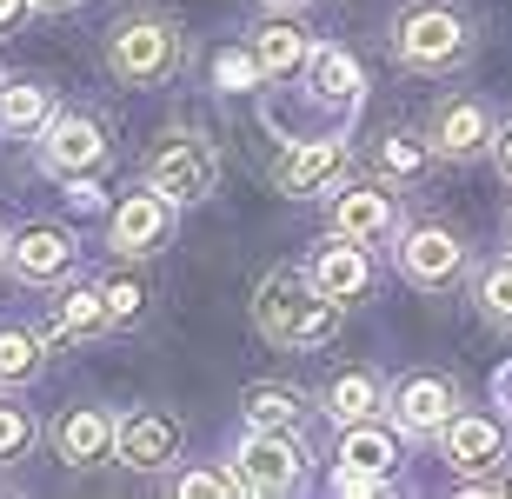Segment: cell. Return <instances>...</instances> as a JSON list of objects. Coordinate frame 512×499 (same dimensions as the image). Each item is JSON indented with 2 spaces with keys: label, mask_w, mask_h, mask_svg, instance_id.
<instances>
[{
  "label": "cell",
  "mask_w": 512,
  "mask_h": 499,
  "mask_svg": "<svg viewBox=\"0 0 512 499\" xmlns=\"http://www.w3.org/2000/svg\"><path fill=\"white\" fill-rule=\"evenodd\" d=\"M479 307H486V320H506L512 327V260L479 280Z\"/></svg>",
  "instance_id": "26"
},
{
  "label": "cell",
  "mask_w": 512,
  "mask_h": 499,
  "mask_svg": "<svg viewBox=\"0 0 512 499\" xmlns=\"http://www.w3.org/2000/svg\"><path fill=\"white\" fill-rule=\"evenodd\" d=\"M47 167L54 173H87V167H100V154H107V140H100V127L87 114H60L54 127H47Z\"/></svg>",
  "instance_id": "7"
},
{
  "label": "cell",
  "mask_w": 512,
  "mask_h": 499,
  "mask_svg": "<svg viewBox=\"0 0 512 499\" xmlns=\"http://www.w3.org/2000/svg\"><path fill=\"white\" fill-rule=\"evenodd\" d=\"M40 7H67V0H40Z\"/></svg>",
  "instance_id": "36"
},
{
  "label": "cell",
  "mask_w": 512,
  "mask_h": 499,
  "mask_svg": "<svg viewBox=\"0 0 512 499\" xmlns=\"http://www.w3.org/2000/svg\"><path fill=\"white\" fill-rule=\"evenodd\" d=\"M167 240V193H133L114 213V247L120 253H153Z\"/></svg>",
  "instance_id": "8"
},
{
  "label": "cell",
  "mask_w": 512,
  "mask_h": 499,
  "mask_svg": "<svg viewBox=\"0 0 512 499\" xmlns=\"http://www.w3.org/2000/svg\"><path fill=\"white\" fill-rule=\"evenodd\" d=\"M333 227H340L346 240H380V233L393 227V200H386V193H373V187L340 193V207H333Z\"/></svg>",
  "instance_id": "17"
},
{
  "label": "cell",
  "mask_w": 512,
  "mask_h": 499,
  "mask_svg": "<svg viewBox=\"0 0 512 499\" xmlns=\"http://www.w3.org/2000/svg\"><path fill=\"white\" fill-rule=\"evenodd\" d=\"M107 60H114L120 80L153 87V80L173 74V60H180V34H173V27H160V20H133V27H120V34H114Z\"/></svg>",
  "instance_id": "3"
},
{
  "label": "cell",
  "mask_w": 512,
  "mask_h": 499,
  "mask_svg": "<svg viewBox=\"0 0 512 499\" xmlns=\"http://www.w3.org/2000/svg\"><path fill=\"white\" fill-rule=\"evenodd\" d=\"M313 94L333 100V107H353V100H360V67H353L340 47H320V54H313Z\"/></svg>",
  "instance_id": "18"
},
{
  "label": "cell",
  "mask_w": 512,
  "mask_h": 499,
  "mask_svg": "<svg viewBox=\"0 0 512 499\" xmlns=\"http://www.w3.org/2000/svg\"><path fill=\"white\" fill-rule=\"evenodd\" d=\"M7 260H14L20 280H54V273H67V260H74V240L54 233V227H27V233H14Z\"/></svg>",
  "instance_id": "9"
},
{
  "label": "cell",
  "mask_w": 512,
  "mask_h": 499,
  "mask_svg": "<svg viewBox=\"0 0 512 499\" xmlns=\"http://www.w3.org/2000/svg\"><path fill=\"white\" fill-rule=\"evenodd\" d=\"M499 453H506V440L493 420H446V460L459 473H486V466H499Z\"/></svg>",
  "instance_id": "14"
},
{
  "label": "cell",
  "mask_w": 512,
  "mask_h": 499,
  "mask_svg": "<svg viewBox=\"0 0 512 499\" xmlns=\"http://www.w3.org/2000/svg\"><path fill=\"white\" fill-rule=\"evenodd\" d=\"M0 127H7V134H34V127H47V94L27 87V80L0 87Z\"/></svg>",
  "instance_id": "21"
},
{
  "label": "cell",
  "mask_w": 512,
  "mask_h": 499,
  "mask_svg": "<svg viewBox=\"0 0 512 499\" xmlns=\"http://www.w3.org/2000/svg\"><path fill=\"white\" fill-rule=\"evenodd\" d=\"M27 14V0H0V27H7V20H20Z\"/></svg>",
  "instance_id": "33"
},
{
  "label": "cell",
  "mask_w": 512,
  "mask_h": 499,
  "mask_svg": "<svg viewBox=\"0 0 512 499\" xmlns=\"http://www.w3.org/2000/svg\"><path fill=\"white\" fill-rule=\"evenodd\" d=\"M340 466L346 473H373V480H386V473H393V440L360 420L353 433H346V446H340Z\"/></svg>",
  "instance_id": "20"
},
{
  "label": "cell",
  "mask_w": 512,
  "mask_h": 499,
  "mask_svg": "<svg viewBox=\"0 0 512 499\" xmlns=\"http://www.w3.org/2000/svg\"><path fill=\"white\" fill-rule=\"evenodd\" d=\"M147 180H153V193H167V200H200V193H213V180H220V154H213L200 134H167L160 154L147 160Z\"/></svg>",
  "instance_id": "2"
},
{
  "label": "cell",
  "mask_w": 512,
  "mask_h": 499,
  "mask_svg": "<svg viewBox=\"0 0 512 499\" xmlns=\"http://www.w3.org/2000/svg\"><path fill=\"white\" fill-rule=\"evenodd\" d=\"M54 446H60V460H67V466H94V460H107V453H114V420H107V413H94V406H80V413H67V420H60Z\"/></svg>",
  "instance_id": "10"
},
{
  "label": "cell",
  "mask_w": 512,
  "mask_h": 499,
  "mask_svg": "<svg viewBox=\"0 0 512 499\" xmlns=\"http://www.w3.org/2000/svg\"><path fill=\"white\" fill-rule=\"evenodd\" d=\"M466 47V27H459L446 7H426L399 27V60H413V67H446V60Z\"/></svg>",
  "instance_id": "5"
},
{
  "label": "cell",
  "mask_w": 512,
  "mask_h": 499,
  "mask_svg": "<svg viewBox=\"0 0 512 499\" xmlns=\"http://www.w3.org/2000/svg\"><path fill=\"white\" fill-rule=\"evenodd\" d=\"M300 60H306V40L293 34V27H266L260 34V67L266 74H293Z\"/></svg>",
  "instance_id": "24"
},
{
  "label": "cell",
  "mask_w": 512,
  "mask_h": 499,
  "mask_svg": "<svg viewBox=\"0 0 512 499\" xmlns=\"http://www.w3.org/2000/svg\"><path fill=\"white\" fill-rule=\"evenodd\" d=\"M180 493H227V480H220V473H187V480H180Z\"/></svg>",
  "instance_id": "31"
},
{
  "label": "cell",
  "mask_w": 512,
  "mask_h": 499,
  "mask_svg": "<svg viewBox=\"0 0 512 499\" xmlns=\"http://www.w3.org/2000/svg\"><path fill=\"white\" fill-rule=\"evenodd\" d=\"M493 393H499V406H512V366H499V380H493Z\"/></svg>",
  "instance_id": "32"
},
{
  "label": "cell",
  "mask_w": 512,
  "mask_h": 499,
  "mask_svg": "<svg viewBox=\"0 0 512 499\" xmlns=\"http://www.w3.org/2000/svg\"><path fill=\"white\" fill-rule=\"evenodd\" d=\"M27 440H34V420H27L20 406H0V460H20Z\"/></svg>",
  "instance_id": "28"
},
{
  "label": "cell",
  "mask_w": 512,
  "mask_h": 499,
  "mask_svg": "<svg viewBox=\"0 0 512 499\" xmlns=\"http://www.w3.org/2000/svg\"><path fill=\"white\" fill-rule=\"evenodd\" d=\"M260 327L280 346H326L340 333V300L313 287V273H273L260 287Z\"/></svg>",
  "instance_id": "1"
},
{
  "label": "cell",
  "mask_w": 512,
  "mask_h": 499,
  "mask_svg": "<svg viewBox=\"0 0 512 499\" xmlns=\"http://www.w3.org/2000/svg\"><path fill=\"white\" fill-rule=\"evenodd\" d=\"M247 420L266 426V433H286V426L300 420V393H286V386H253L247 393Z\"/></svg>",
  "instance_id": "23"
},
{
  "label": "cell",
  "mask_w": 512,
  "mask_h": 499,
  "mask_svg": "<svg viewBox=\"0 0 512 499\" xmlns=\"http://www.w3.org/2000/svg\"><path fill=\"white\" fill-rule=\"evenodd\" d=\"M433 134H439V154L466 160V154H479V147L493 140V120H486V107H479V100H446V107H439V120H433Z\"/></svg>",
  "instance_id": "12"
},
{
  "label": "cell",
  "mask_w": 512,
  "mask_h": 499,
  "mask_svg": "<svg viewBox=\"0 0 512 499\" xmlns=\"http://www.w3.org/2000/svg\"><path fill=\"white\" fill-rule=\"evenodd\" d=\"M380 167L399 173V180H413V173L426 167V147H419V140H406V134H393V140L380 147Z\"/></svg>",
  "instance_id": "27"
},
{
  "label": "cell",
  "mask_w": 512,
  "mask_h": 499,
  "mask_svg": "<svg viewBox=\"0 0 512 499\" xmlns=\"http://www.w3.org/2000/svg\"><path fill=\"white\" fill-rule=\"evenodd\" d=\"M499 167H506V180H512V127H506V140H499Z\"/></svg>",
  "instance_id": "34"
},
{
  "label": "cell",
  "mask_w": 512,
  "mask_h": 499,
  "mask_svg": "<svg viewBox=\"0 0 512 499\" xmlns=\"http://www.w3.org/2000/svg\"><path fill=\"white\" fill-rule=\"evenodd\" d=\"M313 287L333 293V300H353V293H366V253L353 247L340 233V247H326L320 260H313Z\"/></svg>",
  "instance_id": "16"
},
{
  "label": "cell",
  "mask_w": 512,
  "mask_h": 499,
  "mask_svg": "<svg viewBox=\"0 0 512 499\" xmlns=\"http://www.w3.org/2000/svg\"><path fill=\"white\" fill-rule=\"evenodd\" d=\"M399 267L413 273L419 287H439V280H453L459 273V240L453 233H439V227H419L406 247H399Z\"/></svg>",
  "instance_id": "11"
},
{
  "label": "cell",
  "mask_w": 512,
  "mask_h": 499,
  "mask_svg": "<svg viewBox=\"0 0 512 499\" xmlns=\"http://www.w3.org/2000/svg\"><path fill=\"white\" fill-rule=\"evenodd\" d=\"M266 7H300V0H266Z\"/></svg>",
  "instance_id": "35"
},
{
  "label": "cell",
  "mask_w": 512,
  "mask_h": 499,
  "mask_svg": "<svg viewBox=\"0 0 512 499\" xmlns=\"http://www.w3.org/2000/svg\"><path fill=\"white\" fill-rule=\"evenodd\" d=\"M393 413H399L406 433H439V426L453 420V386L446 380H406L399 400H393Z\"/></svg>",
  "instance_id": "13"
},
{
  "label": "cell",
  "mask_w": 512,
  "mask_h": 499,
  "mask_svg": "<svg viewBox=\"0 0 512 499\" xmlns=\"http://www.w3.org/2000/svg\"><path fill=\"white\" fill-rule=\"evenodd\" d=\"M34 366H40V346H34V333L7 327V333H0V380H27Z\"/></svg>",
  "instance_id": "25"
},
{
  "label": "cell",
  "mask_w": 512,
  "mask_h": 499,
  "mask_svg": "<svg viewBox=\"0 0 512 499\" xmlns=\"http://www.w3.org/2000/svg\"><path fill=\"white\" fill-rule=\"evenodd\" d=\"M260 74H266L260 54H220L213 60V80H220V87H253Z\"/></svg>",
  "instance_id": "29"
},
{
  "label": "cell",
  "mask_w": 512,
  "mask_h": 499,
  "mask_svg": "<svg viewBox=\"0 0 512 499\" xmlns=\"http://www.w3.org/2000/svg\"><path fill=\"white\" fill-rule=\"evenodd\" d=\"M107 320H114V307H107V293H94V287L67 293L54 307V333H67V340H87V333H100Z\"/></svg>",
  "instance_id": "19"
},
{
  "label": "cell",
  "mask_w": 512,
  "mask_h": 499,
  "mask_svg": "<svg viewBox=\"0 0 512 499\" xmlns=\"http://www.w3.org/2000/svg\"><path fill=\"white\" fill-rule=\"evenodd\" d=\"M373 406H380V380H373V373H346V380H333V420L340 426L373 420Z\"/></svg>",
  "instance_id": "22"
},
{
  "label": "cell",
  "mask_w": 512,
  "mask_h": 499,
  "mask_svg": "<svg viewBox=\"0 0 512 499\" xmlns=\"http://www.w3.org/2000/svg\"><path fill=\"white\" fill-rule=\"evenodd\" d=\"M114 446H120V460H127V466L153 473V466H167L173 453H180V426H173L167 413H133V420L114 426Z\"/></svg>",
  "instance_id": "6"
},
{
  "label": "cell",
  "mask_w": 512,
  "mask_h": 499,
  "mask_svg": "<svg viewBox=\"0 0 512 499\" xmlns=\"http://www.w3.org/2000/svg\"><path fill=\"white\" fill-rule=\"evenodd\" d=\"M233 486H247V493H293L300 486V446L286 440V433L253 426V440L233 460Z\"/></svg>",
  "instance_id": "4"
},
{
  "label": "cell",
  "mask_w": 512,
  "mask_h": 499,
  "mask_svg": "<svg viewBox=\"0 0 512 499\" xmlns=\"http://www.w3.org/2000/svg\"><path fill=\"white\" fill-rule=\"evenodd\" d=\"M100 293H107L114 320H133V313H140V287H133V280H114V287H100Z\"/></svg>",
  "instance_id": "30"
},
{
  "label": "cell",
  "mask_w": 512,
  "mask_h": 499,
  "mask_svg": "<svg viewBox=\"0 0 512 499\" xmlns=\"http://www.w3.org/2000/svg\"><path fill=\"white\" fill-rule=\"evenodd\" d=\"M340 140H306V147H293V154L280 160V187L286 193H313V187H326L333 173H340Z\"/></svg>",
  "instance_id": "15"
}]
</instances>
